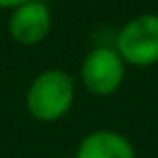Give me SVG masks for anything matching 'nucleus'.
Masks as SVG:
<instances>
[{
    "label": "nucleus",
    "instance_id": "nucleus-5",
    "mask_svg": "<svg viewBox=\"0 0 158 158\" xmlns=\"http://www.w3.org/2000/svg\"><path fill=\"white\" fill-rule=\"evenodd\" d=\"M76 158H136V152L126 134L100 128L80 139Z\"/></svg>",
    "mask_w": 158,
    "mask_h": 158
},
{
    "label": "nucleus",
    "instance_id": "nucleus-1",
    "mask_svg": "<svg viewBox=\"0 0 158 158\" xmlns=\"http://www.w3.org/2000/svg\"><path fill=\"white\" fill-rule=\"evenodd\" d=\"M76 100V80L61 67L39 72L26 89V110L39 123H54L63 119Z\"/></svg>",
    "mask_w": 158,
    "mask_h": 158
},
{
    "label": "nucleus",
    "instance_id": "nucleus-6",
    "mask_svg": "<svg viewBox=\"0 0 158 158\" xmlns=\"http://www.w3.org/2000/svg\"><path fill=\"white\" fill-rule=\"evenodd\" d=\"M28 2V0H0V9H5V11H13L15 7Z\"/></svg>",
    "mask_w": 158,
    "mask_h": 158
},
{
    "label": "nucleus",
    "instance_id": "nucleus-4",
    "mask_svg": "<svg viewBox=\"0 0 158 158\" xmlns=\"http://www.w3.org/2000/svg\"><path fill=\"white\" fill-rule=\"evenodd\" d=\"M7 31H9V37L24 48L41 44L52 31V11L48 2L28 0V2L15 7L9 15Z\"/></svg>",
    "mask_w": 158,
    "mask_h": 158
},
{
    "label": "nucleus",
    "instance_id": "nucleus-3",
    "mask_svg": "<svg viewBox=\"0 0 158 158\" xmlns=\"http://www.w3.org/2000/svg\"><path fill=\"white\" fill-rule=\"evenodd\" d=\"M126 63L113 46H95L80 63L82 87L98 98L117 93L126 80Z\"/></svg>",
    "mask_w": 158,
    "mask_h": 158
},
{
    "label": "nucleus",
    "instance_id": "nucleus-2",
    "mask_svg": "<svg viewBox=\"0 0 158 158\" xmlns=\"http://www.w3.org/2000/svg\"><path fill=\"white\" fill-rule=\"evenodd\" d=\"M126 65L152 67L158 63V13H141L128 20L115 35L113 46Z\"/></svg>",
    "mask_w": 158,
    "mask_h": 158
}]
</instances>
